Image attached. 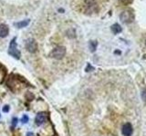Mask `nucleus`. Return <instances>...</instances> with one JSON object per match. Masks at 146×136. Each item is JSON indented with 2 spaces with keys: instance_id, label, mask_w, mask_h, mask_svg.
<instances>
[{
  "instance_id": "obj_9",
  "label": "nucleus",
  "mask_w": 146,
  "mask_h": 136,
  "mask_svg": "<svg viewBox=\"0 0 146 136\" xmlns=\"http://www.w3.org/2000/svg\"><path fill=\"white\" fill-rule=\"evenodd\" d=\"M111 31L114 34H119L120 32H121V27L119 26L118 24H115L111 26Z\"/></svg>"
},
{
  "instance_id": "obj_11",
  "label": "nucleus",
  "mask_w": 146,
  "mask_h": 136,
  "mask_svg": "<svg viewBox=\"0 0 146 136\" xmlns=\"http://www.w3.org/2000/svg\"><path fill=\"white\" fill-rule=\"evenodd\" d=\"M120 2H121L122 4H129L132 2V0H120Z\"/></svg>"
},
{
  "instance_id": "obj_7",
  "label": "nucleus",
  "mask_w": 146,
  "mask_h": 136,
  "mask_svg": "<svg viewBox=\"0 0 146 136\" xmlns=\"http://www.w3.org/2000/svg\"><path fill=\"white\" fill-rule=\"evenodd\" d=\"M121 20L123 22H129L131 21V12H123L121 15Z\"/></svg>"
},
{
  "instance_id": "obj_6",
  "label": "nucleus",
  "mask_w": 146,
  "mask_h": 136,
  "mask_svg": "<svg viewBox=\"0 0 146 136\" xmlns=\"http://www.w3.org/2000/svg\"><path fill=\"white\" fill-rule=\"evenodd\" d=\"M9 33V28L7 25L5 24H0V37H6L8 35Z\"/></svg>"
},
{
  "instance_id": "obj_12",
  "label": "nucleus",
  "mask_w": 146,
  "mask_h": 136,
  "mask_svg": "<svg viewBox=\"0 0 146 136\" xmlns=\"http://www.w3.org/2000/svg\"><path fill=\"white\" fill-rule=\"evenodd\" d=\"M8 111H9V106H8V105L4 106V108H3V112H7Z\"/></svg>"
},
{
  "instance_id": "obj_13",
  "label": "nucleus",
  "mask_w": 146,
  "mask_h": 136,
  "mask_svg": "<svg viewBox=\"0 0 146 136\" xmlns=\"http://www.w3.org/2000/svg\"><path fill=\"white\" fill-rule=\"evenodd\" d=\"M17 124V118H14L13 119V126H16Z\"/></svg>"
},
{
  "instance_id": "obj_3",
  "label": "nucleus",
  "mask_w": 146,
  "mask_h": 136,
  "mask_svg": "<svg viewBox=\"0 0 146 136\" xmlns=\"http://www.w3.org/2000/svg\"><path fill=\"white\" fill-rule=\"evenodd\" d=\"M26 48L30 53H35L38 49V44L33 38H29L26 41Z\"/></svg>"
},
{
  "instance_id": "obj_8",
  "label": "nucleus",
  "mask_w": 146,
  "mask_h": 136,
  "mask_svg": "<svg viewBox=\"0 0 146 136\" xmlns=\"http://www.w3.org/2000/svg\"><path fill=\"white\" fill-rule=\"evenodd\" d=\"M30 20L27 19V20H23V21H20V22H17V23H15V26H17V28H23V27H26L27 25L29 24Z\"/></svg>"
},
{
  "instance_id": "obj_1",
  "label": "nucleus",
  "mask_w": 146,
  "mask_h": 136,
  "mask_svg": "<svg viewBox=\"0 0 146 136\" xmlns=\"http://www.w3.org/2000/svg\"><path fill=\"white\" fill-rule=\"evenodd\" d=\"M16 37H14L11 42H10V44H9V48H8V54L12 56L13 57H15L16 59H19L20 58V51L17 49V43H16Z\"/></svg>"
},
{
  "instance_id": "obj_5",
  "label": "nucleus",
  "mask_w": 146,
  "mask_h": 136,
  "mask_svg": "<svg viewBox=\"0 0 146 136\" xmlns=\"http://www.w3.org/2000/svg\"><path fill=\"white\" fill-rule=\"evenodd\" d=\"M132 133V126L131 124H125L122 127V134L124 136H131Z\"/></svg>"
},
{
  "instance_id": "obj_2",
  "label": "nucleus",
  "mask_w": 146,
  "mask_h": 136,
  "mask_svg": "<svg viewBox=\"0 0 146 136\" xmlns=\"http://www.w3.org/2000/svg\"><path fill=\"white\" fill-rule=\"evenodd\" d=\"M65 54H66V49H65V47H63V46H58V47H56L55 49H53V51L51 52V54H50V56H51L53 58L59 60V59H62L64 57Z\"/></svg>"
},
{
  "instance_id": "obj_4",
  "label": "nucleus",
  "mask_w": 146,
  "mask_h": 136,
  "mask_svg": "<svg viewBox=\"0 0 146 136\" xmlns=\"http://www.w3.org/2000/svg\"><path fill=\"white\" fill-rule=\"evenodd\" d=\"M47 120V114H46L45 112H38V114L36 116V119H35V122H36V125H41L43 124L44 122Z\"/></svg>"
},
{
  "instance_id": "obj_10",
  "label": "nucleus",
  "mask_w": 146,
  "mask_h": 136,
  "mask_svg": "<svg viewBox=\"0 0 146 136\" xmlns=\"http://www.w3.org/2000/svg\"><path fill=\"white\" fill-rule=\"evenodd\" d=\"M21 121H22L23 124H26V122H29V117H27V115H23Z\"/></svg>"
}]
</instances>
